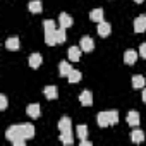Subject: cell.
I'll return each mask as SVG.
<instances>
[{
	"instance_id": "30bf717a",
	"label": "cell",
	"mask_w": 146,
	"mask_h": 146,
	"mask_svg": "<svg viewBox=\"0 0 146 146\" xmlns=\"http://www.w3.org/2000/svg\"><path fill=\"white\" fill-rule=\"evenodd\" d=\"M21 132L26 139L35 137V125L33 124H21Z\"/></svg>"
},
{
	"instance_id": "44dd1931",
	"label": "cell",
	"mask_w": 146,
	"mask_h": 146,
	"mask_svg": "<svg viewBox=\"0 0 146 146\" xmlns=\"http://www.w3.org/2000/svg\"><path fill=\"white\" fill-rule=\"evenodd\" d=\"M131 139H132V143H143L144 141V132L141 129H134L131 132Z\"/></svg>"
},
{
	"instance_id": "4dcf8cb0",
	"label": "cell",
	"mask_w": 146,
	"mask_h": 146,
	"mask_svg": "<svg viewBox=\"0 0 146 146\" xmlns=\"http://www.w3.org/2000/svg\"><path fill=\"white\" fill-rule=\"evenodd\" d=\"M81 146H91V141H88V139H81Z\"/></svg>"
},
{
	"instance_id": "7a4b0ae2",
	"label": "cell",
	"mask_w": 146,
	"mask_h": 146,
	"mask_svg": "<svg viewBox=\"0 0 146 146\" xmlns=\"http://www.w3.org/2000/svg\"><path fill=\"white\" fill-rule=\"evenodd\" d=\"M26 113H28L31 119H38L40 113H41V107H40L38 103H29V105L26 107Z\"/></svg>"
},
{
	"instance_id": "ac0fdd59",
	"label": "cell",
	"mask_w": 146,
	"mask_h": 146,
	"mask_svg": "<svg viewBox=\"0 0 146 146\" xmlns=\"http://www.w3.org/2000/svg\"><path fill=\"white\" fill-rule=\"evenodd\" d=\"M60 141L64 143V144H72L74 143V136H72V131H62L60 132Z\"/></svg>"
},
{
	"instance_id": "5b68a950",
	"label": "cell",
	"mask_w": 146,
	"mask_h": 146,
	"mask_svg": "<svg viewBox=\"0 0 146 146\" xmlns=\"http://www.w3.org/2000/svg\"><path fill=\"white\" fill-rule=\"evenodd\" d=\"M98 35L102 36V38H107L110 33H112V26H110V23H105V21H102V23H98Z\"/></svg>"
},
{
	"instance_id": "9c48e42d",
	"label": "cell",
	"mask_w": 146,
	"mask_h": 146,
	"mask_svg": "<svg viewBox=\"0 0 146 146\" xmlns=\"http://www.w3.org/2000/svg\"><path fill=\"white\" fill-rule=\"evenodd\" d=\"M136 60H137V52H136V50H132V48L125 50V53H124V62H125L127 65H132Z\"/></svg>"
},
{
	"instance_id": "ba28073f",
	"label": "cell",
	"mask_w": 146,
	"mask_h": 146,
	"mask_svg": "<svg viewBox=\"0 0 146 146\" xmlns=\"http://www.w3.org/2000/svg\"><path fill=\"white\" fill-rule=\"evenodd\" d=\"M79 102H81L83 107H90V105L93 103V95H91V91H90V90H84V91L79 95Z\"/></svg>"
},
{
	"instance_id": "603a6c76",
	"label": "cell",
	"mask_w": 146,
	"mask_h": 146,
	"mask_svg": "<svg viewBox=\"0 0 146 146\" xmlns=\"http://www.w3.org/2000/svg\"><path fill=\"white\" fill-rule=\"evenodd\" d=\"M67 79H69V83H79V81H81V72H79L78 69H72V70L69 72Z\"/></svg>"
},
{
	"instance_id": "836d02e7",
	"label": "cell",
	"mask_w": 146,
	"mask_h": 146,
	"mask_svg": "<svg viewBox=\"0 0 146 146\" xmlns=\"http://www.w3.org/2000/svg\"><path fill=\"white\" fill-rule=\"evenodd\" d=\"M144 17H146V14H144Z\"/></svg>"
},
{
	"instance_id": "484cf974",
	"label": "cell",
	"mask_w": 146,
	"mask_h": 146,
	"mask_svg": "<svg viewBox=\"0 0 146 146\" xmlns=\"http://www.w3.org/2000/svg\"><path fill=\"white\" fill-rule=\"evenodd\" d=\"M43 28H45V33H50V31H55L57 29L55 28V21H52V19H46L43 23Z\"/></svg>"
},
{
	"instance_id": "ffe728a7",
	"label": "cell",
	"mask_w": 146,
	"mask_h": 146,
	"mask_svg": "<svg viewBox=\"0 0 146 146\" xmlns=\"http://www.w3.org/2000/svg\"><path fill=\"white\" fill-rule=\"evenodd\" d=\"M70 127H72V120L69 119V117H62L60 120H58V131L62 132V131H70Z\"/></svg>"
},
{
	"instance_id": "7402d4cb",
	"label": "cell",
	"mask_w": 146,
	"mask_h": 146,
	"mask_svg": "<svg viewBox=\"0 0 146 146\" xmlns=\"http://www.w3.org/2000/svg\"><path fill=\"white\" fill-rule=\"evenodd\" d=\"M57 31V29H55ZM55 31H50V33H45V43L48 46H53V45H58L57 43V36H55Z\"/></svg>"
},
{
	"instance_id": "277c9868",
	"label": "cell",
	"mask_w": 146,
	"mask_h": 146,
	"mask_svg": "<svg viewBox=\"0 0 146 146\" xmlns=\"http://www.w3.org/2000/svg\"><path fill=\"white\" fill-rule=\"evenodd\" d=\"M81 46H70L69 50H67V57H69V60L70 62H78L79 58H81Z\"/></svg>"
},
{
	"instance_id": "cb8c5ba5",
	"label": "cell",
	"mask_w": 146,
	"mask_h": 146,
	"mask_svg": "<svg viewBox=\"0 0 146 146\" xmlns=\"http://www.w3.org/2000/svg\"><path fill=\"white\" fill-rule=\"evenodd\" d=\"M55 36H57V43H64L65 41V28H57L55 31Z\"/></svg>"
},
{
	"instance_id": "4fadbf2b",
	"label": "cell",
	"mask_w": 146,
	"mask_h": 146,
	"mask_svg": "<svg viewBox=\"0 0 146 146\" xmlns=\"http://www.w3.org/2000/svg\"><path fill=\"white\" fill-rule=\"evenodd\" d=\"M58 23H60V26H62V28H65V29H67V28H70V26H72V23H74V19H72V17H70L69 14L62 12V14L58 16Z\"/></svg>"
},
{
	"instance_id": "d4e9b609",
	"label": "cell",
	"mask_w": 146,
	"mask_h": 146,
	"mask_svg": "<svg viewBox=\"0 0 146 146\" xmlns=\"http://www.w3.org/2000/svg\"><path fill=\"white\" fill-rule=\"evenodd\" d=\"M76 131H78V136H79V139H86V136H88V125H84V124H79Z\"/></svg>"
},
{
	"instance_id": "83f0119b",
	"label": "cell",
	"mask_w": 146,
	"mask_h": 146,
	"mask_svg": "<svg viewBox=\"0 0 146 146\" xmlns=\"http://www.w3.org/2000/svg\"><path fill=\"white\" fill-rule=\"evenodd\" d=\"M5 108H7V96L0 95V110H5Z\"/></svg>"
},
{
	"instance_id": "8fae6325",
	"label": "cell",
	"mask_w": 146,
	"mask_h": 146,
	"mask_svg": "<svg viewBox=\"0 0 146 146\" xmlns=\"http://www.w3.org/2000/svg\"><path fill=\"white\" fill-rule=\"evenodd\" d=\"M43 93H45V96H46L48 100H57V98H58V90H57V86H45V88H43Z\"/></svg>"
},
{
	"instance_id": "52a82bcc",
	"label": "cell",
	"mask_w": 146,
	"mask_h": 146,
	"mask_svg": "<svg viewBox=\"0 0 146 146\" xmlns=\"http://www.w3.org/2000/svg\"><path fill=\"white\" fill-rule=\"evenodd\" d=\"M19 46H21V41H19L17 36H11V38H7V41H5V48H7V50L16 52V50H19Z\"/></svg>"
},
{
	"instance_id": "9a60e30c",
	"label": "cell",
	"mask_w": 146,
	"mask_h": 146,
	"mask_svg": "<svg viewBox=\"0 0 146 146\" xmlns=\"http://www.w3.org/2000/svg\"><path fill=\"white\" fill-rule=\"evenodd\" d=\"M70 70H72V65H70V64H69L67 60H62V62L58 64V72H60V76L67 78Z\"/></svg>"
},
{
	"instance_id": "6da1fadb",
	"label": "cell",
	"mask_w": 146,
	"mask_h": 146,
	"mask_svg": "<svg viewBox=\"0 0 146 146\" xmlns=\"http://www.w3.org/2000/svg\"><path fill=\"white\" fill-rule=\"evenodd\" d=\"M79 46H81L83 52H91V50L95 48V41H93V38H90V36H83L81 41H79Z\"/></svg>"
},
{
	"instance_id": "7c38bea8",
	"label": "cell",
	"mask_w": 146,
	"mask_h": 146,
	"mask_svg": "<svg viewBox=\"0 0 146 146\" xmlns=\"http://www.w3.org/2000/svg\"><path fill=\"white\" fill-rule=\"evenodd\" d=\"M139 122H141L139 113H137L136 110H131V112L127 113V124H129V125H132V127H136V125H139Z\"/></svg>"
},
{
	"instance_id": "d6a6232c",
	"label": "cell",
	"mask_w": 146,
	"mask_h": 146,
	"mask_svg": "<svg viewBox=\"0 0 146 146\" xmlns=\"http://www.w3.org/2000/svg\"><path fill=\"white\" fill-rule=\"evenodd\" d=\"M134 2H136V4H143V2H144V0H134Z\"/></svg>"
},
{
	"instance_id": "4316f807",
	"label": "cell",
	"mask_w": 146,
	"mask_h": 146,
	"mask_svg": "<svg viewBox=\"0 0 146 146\" xmlns=\"http://www.w3.org/2000/svg\"><path fill=\"white\" fill-rule=\"evenodd\" d=\"M119 122V112L117 110H110V125H115Z\"/></svg>"
},
{
	"instance_id": "8992f818",
	"label": "cell",
	"mask_w": 146,
	"mask_h": 146,
	"mask_svg": "<svg viewBox=\"0 0 146 146\" xmlns=\"http://www.w3.org/2000/svg\"><path fill=\"white\" fill-rule=\"evenodd\" d=\"M96 122L100 127H107L110 125V112H98L96 115Z\"/></svg>"
},
{
	"instance_id": "f1b7e54d",
	"label": "cell",
	"mask_w": 146,
	"mask_h": 146,
	"mask_svg": "<svg viewBox=\"0 0 146 146\" xmlns=\"http://www.w3.org/2000/svg\"><path fill=\"white\" fill-rule=\"evenodd\" d=\"M24 143H26V137H23V136H19V137H16V139L12 141V144H14V146H23Z\"/></svg>"
},
{
	"instance_id": "5bb4252c",
	"label": "cell",
	"mask_w": 146,
	"mask_h": 146,
	"mask_svg": "<svg viewBox=\"0 0 146 146\" xmlns=\"http://www.w3.org/2000/svg\"><path fill=\"white\" fill-rule=\"evenodd\" d=\"M28 9H29V12H33V14L41 12V11H43V4H41V0H31V2L28 4Z\"/></svg>"
},
{
	"instance_id": "1f68e13d",
	"label": "cell",
	"mask_w": 146,
	"mask_h": 146,
	"mask_svg": "<svg viewBox=\"0 0 146 146\" xmlns=\"http://www.w3.org/2000/svg\"><path fill=\"white\" fill-rule=\"evenodd\" d=\"M143 102L146 103V88H143Z\"/></svg>"
},
{
	"instance_id": "d6986e66",
	"label": "cell",
	"mask_w": 146,
	"mask_h": 146,
	"mask_svg": "<svg viewBox=\"0 0 146 146\" xmlns=\"http://www.w3.org/2000/svg\"><path fill=\"white\" fill-rule=\"evenodd\" d=\"M144 84H146V79H144L141 74H136V76H132V88H136V90H141V88H144Z\"/></svg>"
},
{
	"instance_id": "f546056e",
	"label": "cell",
	"mask_w": 146,
	"mask_h": 146,
	"mask_svg": "<svg viewBox=\"0 0 146 146\" xmlns=\"http://www.w3.org/2000/svg\"><path fill=\"white\" fill-rule=\"evenodd\" d=\"M139 55H141L143 58H146V43H141V46H139Z\"/></svg>"
},
{
	"instance_id": "e0dca14e",
	"label": "cell",
	"mask_w": 146,
	"mask_h": 146,
	"mask_svg": "<svg viewBox=\"0 0 146 146\" xmlns=\"http://www.w3.org/2000/svg\"><path fill=\"white\" fill-rule=\"evenodd\" d=\"M41 64H43V58H41L40 53H31V55H29V65H31L33 69H38Z\"/></svg>"
},
{
	"instance_id": "2e32d148",
	"label": "cell",
	"mask_w": 146,
	"mask_h": 146,
	"mask_svg": "<svg viewBox=\"0 0 146 146\" xmlns=\"http://www.w3.org/2000/svg\"><path fill=\"white\" fill-rule=\"evenodd\" d=\"M90 19L93 21V23H102L103 21V9H93L91 12H90Z\"/></svg>"
},
{
	"instance_id": "3957f363",
	"label": "cell",
	"mask_w": 146,
	"mask_h": 146,
	"mask_svg": "<svg viewBox=\"0 0 146 146\" xmlns=\"http://www.w3.org/2000/svg\"><path fill=\"white\" fill-rule=\"evenodd\" d=\"M134 31L136 33H144L146 31V17H144V14L137 16L134 19Z\"/></svg>"
}]
</instances>
